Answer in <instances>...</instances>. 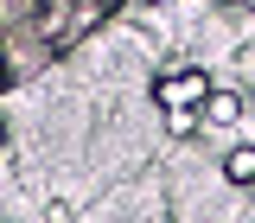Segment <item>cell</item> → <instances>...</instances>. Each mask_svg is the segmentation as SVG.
<instances>
[{
    "instance_id": "7a4b0ae2",
    "label": "cell",
    "mask_w": 255,
    "mask_h": 223,
    "mask_svg": "<svg viewBox=\"0 0 255 223\" xmlns=\"http://www.w3.org/2000/svg\"><path fill=\"white\" fill-rule=\"evenodd\" d=\"M109 13H115L109 0H77V6L64 13V38H58V45H70V38H90V32L109 19Z\"/></svg>"
},
{
    "instance_id": "3957f363",
    "label": "cell",
    "mask_w": 255,
    "mask_h": 223,
    "mask_svg": "<svg viewBox=\"0 0 255 223\" xmlns=\"http://www.w3.org/2000/svg\"><path fill=\"white\" fill-rule=\"evenodd\" d=\"M198 121L236 127V121H243V96H236V90H211V96H204V109H198Z\"/></svg>"
},
{
    "instance_id": "ba28073f",
    "label": "cell",
    "mask_w": 255,
    "mask_h": 223,
    "mask_svg": "<svg viewBox=\"0 0 255 223\" xmlns=\"http://www.w3.org/2000/svg\"><path fill=\"white\" fill-rule=\"evenodd\" d=\"M217 6H236V0H217Z\"/></svg>"
},
{
    "instance_id": "9c48e42d",
    "label": "cell",
    "mask_w": 255,
    "mask_h": 223,
    "mask_svg": "<svg viewBox=\"0 0 255 223\" xmlns=\"http://www.w3.org/2000/svg\"><path fill=\"white\" fill-rule=\"evenodd\" d=\"M243 6H249V13H255V0H243Z\"/></svg>"
},
{
    "instance_id": "277c9868",
    "label": "cell",
    "mask_w": 255,
    "mask_h": 223,
    "mask_svg": "<svg viewBox=\"0 0 255 223\" xmlns=\"http://www.w3.org/2000/svg\"><path fill=\"white\" fill-rule=\"evenodd\" d=\"M223 179H230V185H255V147H230Z\"/></svg>"
},
{
    "instance_id": "8992f818",
    "label": "cell",
    "mask_w": 255,
    "mask_h": 223,
    "mask_svg": "<svg viewBox=\"0 0 255 223\" xmlns=\"http://www.w3.org/2000/svg\"><path fill=\"white\" fill-rule=\"evenodd\" d=\"M0 147H6V121H0Z\"/></svg>"
},
{
    "instance_id": "6da1fadb",
    "label": "cell",
    "mask_w": 255,
    "mask_h": 223,
    "mask_svg": "<svg viewBox=\"0 0 255 223\" xmlns=\"http://www.w3.org/2000/svg\"><path fill=\"white\" fill-rule=\"evenodd\" d=\"M204 96H211V77H204V70H166V77H153V102L166 109V115L204 109Z\"/></svg>"
},
{
    "instance_id": "52a82bcc",
    "label": "cell",
    "mask_w": 255,
    "mask_h": 223,
    "mask_svg": "<svg viewBox=\"0 0 255 223\" xmlns=\"http://www.w3.org/2000/svg\"><path fill=\"white\" fill-rule=\"evenodd\" d=\"M147 6H166V0H147Z\"/></svg>"
},
{
    "instance_id": "5b68a950",
    "label": "cell",
    "mask_w": 255,
    "mask_h": 223,
    "mask_svg": "<svg viewBox=\"0 0 255 223\" xmlns=\"http://www.w3.org/2000/svg\"><path fill=\"white\" fill-rule=\"evenodd\" d=\"M166 127H172V134H198L204 121H198V109H179V115H166Z\"/></svg>"
}]
</instances>
